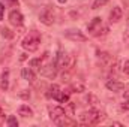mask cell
<instances>
[{
    "label": "cell",
    "instance_id": "6da1fadb",
    "mask_svg": "<svg viewBox=\"0 0 129 127\" xmlns=\"http://www.w3.org/2000/svg\"><path fill=\"white\" fill-rule=\"evenodd\" d=\"M39 43H41V34L36 32V30H33V32H29V34L23 39V48L26 49V51H29V52H33V51H36L38 48H39Z\"/></svg>",
    "mask_w": 129,
    "mask_h": 127
},
{
    "label": "cell",
    "instance_id": "7a4b0ae2",
    "mask_svg": "<svg viewBox=\"0 0 129 127\" xmlns=\"http://www.w3.org/2000/svg\"><path fill=\"white\" fill-rule=\"evenodd\" d=\"M64 36L74 42H86L87 40V36L84 34L83 32H80L78 29H68L64 32Z\"/></svg>",
    "mask_w": 129,
    "mask_h": 127
},
{
    "label": "cell",
    "instance_id": "3957f363",
    "mask_svg": "<svg viewBox=\"0 0 129 127\" xmlns=\"http://www.w3.org/2000/svg\"><path fill=\"white\" fill-rule=\"evenodd\" d=\"M39 20L42 24L45 26H53L54 24V15H53V11L48 9V8H44L39 14Z\"/></svg>",
    "mask_w": 129,
    "mask_h": 127
},
{
    "label": "cell",
    "instance_id": "277c9868",
    "mask_svg": "<svg viewBox=\"0 0 129 127\" xmlns=\"http://www.w3.org/2000/svg\"><path fill=\"white\" fill-rule=\"evenodd\" d=\"M39 72H41L42 76L53 79V78L57 75V67H56V64H47V66H42V67L39 69Z\"/></svg>",
    "mask_w": 129,
    "mask_h": 127
},
{
    "label": "cell",
    "instance_id": "5b68a950",
    "mask_svg": "<svg viewBox=\"0 0 129 127\" xmlns=\"http://www.w3.org/2000/svg\"><path fill=\"white\" fill-rule=\"evenodd\" d=\"M23 20H24V17H23V14L20 12V11H11L9 12V21H11V24H14V26H21L23 24Z\"/></svg>",
    "mask_w": 129,
    "mask_h": 127
},
{
    "label": "cell",
    "instance_id": "8992f818",
    "mask_svg": "<svg viewBox=\"0 0 129 127\" xmlns=\"http://www.w3.org/2000/svg\"><path fill=\"white\" fill-rule=\"evenodd\" d=\"M48 114H50V118L54 121V120H57L59 117L64 115L66 111H64L62 106H48Z\"/></svg>",
    "mask_w": 129,
    "mask_h": 127
},
{
    "label": "cell",
    "instance_id": "52a82bcc",
    "mask_svg": "<svg viewBox=\"0 0 129 127\" xmlns=\"http://www.w3.org/2000/svg\"><path fill=\"white\" fill-rule=\"evenodd\" d=\"M123 17V9L120 6H114L113 11L110 12V23H119Z\"/></svg>",
    "mask_w": 129,
    "mask_h": 127
},
{
    "label": "cell",
    "instance_id": "ba28073f",
    "mask_svg": "<svg viewBox=\"0 0 129 127\" xmlns=\"http://www.w3.org/2000/svg\"><path fill=\"white\" fill-rule=\"evenodd\" d=\"M107 88L110 90V91H122L123 88H125V84L123 82H120V81H116V79H111V81H108L107 84Z\"/></svg>",
    "mask_w": 129,
    "mask_h": 127
},
{
    "label": "cell",
    "instance_id": "9c48e42d",
    "mask_svg": "<svg viewBox=\"0 0 129 127\" xmlns=\"http://www.w3.org/2000/svg\"><path fill=\"white\" fill-rule=\"evenodd\" d=\"M105 112L104 111H98V109H92V124H98L102 123L105 120Z\"/></svg>",
    "mask_w": 129,
    "mask_h": 127
},
{
    "label": "cell",
    "instance_id": "30bf717a",
    "mask_svg": "<svg viewBox=\"0 0 129 127\" xmlns=\"http://www.w3.org/2000/svg\"><path fill=\"white\" fill-rule=\"evenodd\" d=\"M54 123L57 124V126H60V127H64V126H75L77 123L74 121V120H71L66 114L64 115H62V117H59L57 120H54Z\"/></svg>",
    "mask_w": 129,
    "mask_h": 127
},
{
    "label": "cell",
    "instance_id": "8fae6325",
    "mask_svg": "<svg viewBox=\"0 0 129 127\" xmlns=\"http://www.w3.org/2000/svg\"><path fill=\"white\" fill-rule=\"evenodd\" d=\"M21 75H23V79H26L29 82H35V79H36V75H35L32 67H24L21 70Z\"/></svg>",
    "mask_w": 129,
    "mask_h": 127
},
{
    "label": "cell",
    "instance_id": "7c38bea8",
    "mask_svg": "<svg viewBox=\"0 0 129 127\" xmlns=\"http://www.w3.org/2000/svg\"><path fill=\"white\" fill-rule=\"evenodd\" d=\"M18 115H21L24 118H30V117H33V109L29 105H21L18 108Z\"/></svg>",
    "mask_w": 129,
    "mask_h": 127
},
{
    "label": "cell",
    "instance_id": "4fadbf2b",
    "mask_svg": "<svg viewBox=\"0 0 129 127\" xmlns=\"http://www.w3.org/2000/svg\"><path fill=\"white\" fill-rule=\"evenodd\" d=\"M0 88H2L3 91H6V90L9 88V72H8V70H5V72L2 73V81H0Z\"/></svg>",
    "mask_w": 129,
    "mask_h": 127
},
{
    "label": "cell",
    "instance_id": "5bb4252c",
    "mask_svg": "<svg viewBox=\"0 0 129 127\" xmlns=\"http://www.w3.org/2000/svg\"><path fill=\"white\" fill-rule=\"evenodd\" d=\"M101 23H102V20H101L99 17H96V18H93V20H92V21H90V23L87 24V30L93 33V32H95V29H96L98 26H101Z\"/></svg>",
    "mask_w": 129,
    "mask_h": 127
},
{
    "label": "cell",
    "instance_id": "9a60e30c",
    "mask_svg": "<svg viewBox=\"0 0 129 127\" xmlns=\"http://www.w3.org/2000/svg\"><path fill=\"white\" fill-rule=\"evenodd\" d=\"M98 58H99L102 63H105V64L111 61V55H110L108 52H105V51H99V52H98Z\"/></svg>",
    "mask_w": 129,
    "mask_h": 127
},
{
    "label": "cell",
    "instance_id": "2e32d148",
    "mask_svg": "<svg viewBox=\"0 0 129 127\" xmlns=\"http://www.w3.org/2000/svg\"><path fill=\"white\" fill-rule=\"evenodd\" d=\"M45 58L42 57V58H32L30 61H29V66L32 67V69H41L42 67V61H44Z\"/></svg>",
    "mask_w": 129,
    "mask_h": 127
},
{
    "label": "cell",
    "instance_id": "e0dca14e",
    "mask_svg": "<svg viewBox=\"0 0 129 127\" xmlns=\"http://www.w3.org/2000/svg\"><path fill=\"white\" fill-rule=\"evenodd\" d=\"M80 120H81L83 123H86V124H92V111L83 112V114L80 115Z\"/></svg>",
    "mask_w": 129,
    "mask_h": 127
},
{
    "label": "cell",
    "instance_id": "ac0fdd59",
    "mask_svg": "<svg viewBox=\"0 0 129 127\" xmlns=\"http://www.w3.org/2000/svg\"><path fill=\"white\" fill-rule=\"evenodd\" d=\"M59 93H60V87L54 84V85H51V87H50V91L47 93V96H48V97H53V99H56V96L59 94Z\"/></svg>",
    "mask_w": 129,
    "mask_h": 127
},
{
    "label": "cell",
    "instance_id": "d6986e66",
    "mask_svg": "<svg viewBox=\"0 0 129 127\" xmlns=\"http://www.w3.org/2000/svg\"><path fill=\"white\" fill-rule=\"evenodd\" d=\"M56 100H57V102H60V103H68V102H69V93L60 91L59 94L56 96Z\"/></svg>",
    "mask_w": 129,
    "mask_h": 127
},
{
    "label": "cell",
    "instance_id": "ffe728a7",
    "mask_svg": "<svg viewBox=\"0 0 129 127\" xmlns=\"http://www.w3.org/2000/svg\"><path fill=\"white\" fill-rule=\"evenodd\" d=\"M71 90H72L74 93H83V91H84V85L80 84V82H75V84L71 85Z\"/></svg>",
    "mask_w": 129,
    "mask_h": 127
},
{
    "label": "cell",
    "instance_id": "44dd1931",
    "mask_svg": "<svg viewBox=\"0 0 129 127\" xmlns=\"http://www.w3.org/2000/svg\"><path fill=\"white\" fill-rule=\"evenodd\" d=\"M108 32H110V29L105 26V27H102V29H99L98 32H93V34L96 36V37H102V36H107L108 34Z\"/></svg>",
    "mask_w": 129,
    "mask_h": 127
},
{
    "label": "cell",
    "instance_id": "7402d4cb",
    "mask_svg": "<svg viewBox=\"0 0 129 127\" xmlns=\"http://www.w3.org/2000/svg\"><path fill=\"white\" fill-rule=\"evenodd\" d=\"M2 36H3L5 39H12L15 34H14V32H12V30H9V29L3 27V29H2Z\"/></svg>",
    "mask_w": 129,
    "mask_h": 127
},
{
    "label": "cell",
    "instance_id": "603a6c76",
    "mask_svg": "<svg viewBox=\"0 0 129 127\" xmlns=\"http://www.w3.org/2000/svg\"><path fill=\"white\" fill-rule=\"evenodd\" d=\"M107 3H108V0H95L93 5H92V9H99L102 6H105Z\"/></svg>",
    "mask_w": 129,
    "mask_h": 127
},
{
    "label": "cell",
    "instance_id": "cb8c5ba5",
    "mask_svg": "<svg viewBox=\"0 0 129 127\" xmlns=\"http://www.w3.org/2000/svg\"><path fill=\"white\" fill-rule=\"evenodd\" d=\"M87 102H89L90 105H93V106H96L98 103H99L98 97H96V96H93V94H89V96H87Z\"/></svg>",
    "mask_w": 129,
    "mask_h": 127
},
{
    "label": "cell",
    "instance_id": "d4e9b609",
    "mask_svg": "<svg viewBox=\"0 0 129 127\" xmlns=\"http://www.w3.org/2000/svg\"><path fill=\"white\" fill-rule=\"evenodd\" d=\"M122 72L125 75H129V60H123L122 61Z\"/></svg>",
    "mask_w": 129,
    "mask_h": 127
},
{
    "label": "cell",
    "instance_id": "484cf974",
    "mask_svg": "<svg viewBox=\"0 0 129 127\" xmlns=\"http://www.w3.org/2000/svg\"><path fill=\"white\" fill-rule=\"evenodd\" d=\"M6 124H8V126H18V120H17V118H15V117H12V115H11V117H8V121H6Z\"/></svg>",
    "mask_w": 129,
    "mask_h": 127
},
{
    "label": "cell",
    "instance_id": "4316f807",
    "mask_svg": "<svg viewBox=\"0 0 129 127\" xmlns=\"http://www.w3.org/2000/svg\"><path fill=\"white\" fill-rule=\"evenodd\" d=\"M120 108H122L123 111H129V97H126V99H125V102L120 105Z\"/></svg>",
    "mask_w": 129,
    "mask_h": 127
},
{
    "label": "cell",
    "instance_id": "83f0119b",
    "mask_svg": "<svg viewBox=\"0 0 129 127\" xmlns=\"http://www.w3.org/2000/svg\"><path fill=\"white\" fill-rule=\"evenodd\" d=\"M3 11H5L3 5H0V20H3Z\"/></svg>",
    "mask_w": 129,
    "mask_h": 127
},
{
    "label": "cell",
    "instance_id": "f1b7e54d",
    "mask_svg": "<svg viewBox=\"0 0 129 127\" xmlns=\"http://www.w3.org/2000/svg\"><path fill=\"white\" fill-rule=\"evenodd\" d=\"M11 3H15V5H18V0H9Z\"/></svg>",
    "mask_w": 129,
    "mask_h": 127
},
{
    "label": "cell",
    "instance_id": "f546056e",
    "mask_svg": "<svg viewBox=\"0 0 129 127\" xmlns=\"http://www.w3.org/2000/svg\"><path fill=\"white\" fill-rule=\"evenodd\" d=\"M57 2H59V3H62V5H63V3H66V2H68V0H57Z\"/></svg>",
    "mask_w": 129,
    "mask_h": 127
},
{
    "label": "cell",
    "instance_id": "4dcf8cb0",
    "mask_svg": "<svg viewBox=\"0 0 129 127\" xmlns=\"http://www.w3.org/2000/svg\"><path fill=\"white\" fill-rule=\"evenodd\" d=\"M0 115H2V109H0Z\"/></svg>",
    "mask_w": 129,
    "mask_h": 127
}]
</instances>
